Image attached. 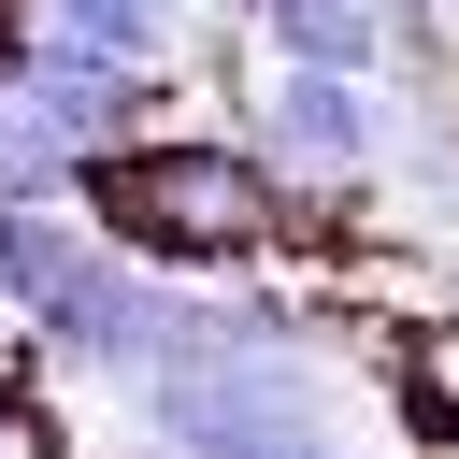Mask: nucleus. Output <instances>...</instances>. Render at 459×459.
<instances>
[{
  "mask_svg": "<svg viewBox=\"0 0 459 459\" xmlns=\"http://www.w3.org/2000/svg\"><path fill=\"white\" fill-rule=\"evenodd\" d=\"M72 215L172 287H230L301 244V186H273L244 158V129H129L115 158L72 172Z\"/></svg>",
  "mask_w": 459,
  "mask_h": 459,
  "instance_id": "1",
  "label": "nucleus"
},
{
  "mask_svg": "<svg viewBox=\"0 0 459 459\" xmlns=\"http://www.w3.org/2000/svg\"><path fill=\"white\" fill-rule=\"evenodd\" d=\"M143 445L172 459H344V387L316 344H215L201 287H186V344L129 387Z\"/></svg>",
  "mask_w": 459,
  "mask_h": 459,
  "instance_id": "2",
  "label": "nucleus"
},
{
  "mask_svg": "<svg viewBox=\"0 0 459 459\" xmlns=\"http://www.w3.org/2000/svg\"><path fill=\"white\" fill-rule=\"evenodd\" d=\"M186 344V287L172 273H143V258H115V244H86V273L14 330V373H86V387H143L158 359Z\"/></svg>",
  "mask_w": 459,
  "mask_h": 459,
  "instance_id": "3",
  "label": "nucleus"
},
{
  "mask_svg": "<svg viewBox=\"0 0 459 459\" xmlns=\"http://www.w3.org/2000/svg\"><path fill=\"white\" fill-rule=\"evenodd\" d=\"M387 129H402V86L387 72H273L244 100V158L273 186H330V201L387 172Z\"/></svg>",
  "mask_w": 459,
  "mask_h": 459,
  "instance_id": "4",
  "label": "nucleus"
},
{
  "mask_svg": "<svg viewBox=\"0 0 459 459\" xmlns=\"http://www.w3.org/2000/svg\"><path fill=\"white\" fill-rule=\"evenodd\" d=\"M158 100H172V72H115V57H72V43H29L14 57V115L57 129L72 158H115L129 129H158Z\"/></svg>",
  "mask_w": 459,
  "mask_h": 459,
  "instance_id": "5",
  "label": "nucleus"
},
{
  "mask_svg": "<svg viewBox=\"0 0 459 459\" xmlns=\"http://www.w3.org/2000/svg\"><path fill=\"white\" fill-rule=\"evenodd\" d=\"M29 43H72V57H115V72H172L186 57V14L172 0H14Z\"/></svg>",
  "mask_w": 459,
  "mask_h": 459,
  "instance_id": "6",
  "label": "nucleus"
},
{
  "mask_svg": "<svg viewBox=\"0 0 459 459\" xmlns=\"http://www.w3.org/2000/svg\"><path fill=\"white\" fill-rule=\"evenodd\" d=\"M86 244H100V230H86L72 201H29V215H0V344H14V330H29V316L72 287V273H86Z\"/></svg>",
  "mask_w": 459,
  "mask_h": 459,
  "instance_id": "7",
  "label": "nucleus"
},
{
  "mask_svg": "<svg viewBox=\"0 0 459 459\" xmlns=\"http://www.w3.org/2000/svg\"><path fill=\"white\" fill-rule=\"evenodd\" d=\"M201 14H215V29H244V14H258V0H201Z\"/></svg>",
  "mask_w": 459,
  "mask_h": 459,
  "instance_id": "8",
  "label": "nucleus"
}]
</instances>
